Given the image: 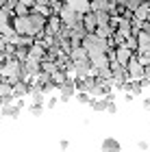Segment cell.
<instances>
[{"mask_svg":"<svg viewBox=\"0 0 150 152\" xmlns=\"http://www.w3.org/2000/svg\"><path fill=\"white\" fill-rule=\"evenodd\" d=\"M13 18H15V13H13L11 9H7V7L0 9V33H2L4 37L18 35L15 28H13Z\"/></svg>","mask_w":150,"mask_h":152,"instance_id":"obj_1","label":"cell"},{"mask_svg":"<svg viewBox=\"0 0 150 152\" xmlns=\"http://www.w3.org/2000/svg\"><path fill=\"white\" fill-rule=\"evenodd\" d=\"M57 13H59L61 22H63L65 26H70V28H72V26H74V24L78 22L80 18H83V15H80V13H76V11H74V9H72V7L67 4V2H65V4H61V9H59Z\"/></svg>","mask_w":150,"mask_h":152,"instance_id":"obj_2","label":"cell"},{"mask_svg":"<svg viewBox=\"0 0 150 152\" xmlns=\"http://www.w3.org/2000/svg\"><path fill=\"white\" fill-rule=\"evenodd\" d=\"M128 78H133V80H139V78H144L146 76V67H144V63L135 57V52H133V59L128 61Z\"/></svg>","mask_w":150,"mask_h":152,"instance_id":"obj_3","label":"cell"},{"mask_svg":"<svg viewBox=\"0 0 150 152\" xmlns=\"http://www.w3.org/2000/svg\"><path fill=\"white\" fill-rule=\"evenodd\" d=\"M59 91H61V94H59V100H61V102H67L70 98H74L76 91H78L76 85H74V78H67L63 85H59Z\"/></svg>","mask_w":150,"mask_h":152,"instance_id":"obj_4","label":"cell"},{"mask_svg":"<svg viewBox=\"0 0 150 152\" xmlns=\"http://www.w3.org/2000/svg\"><path fill=\"white\" fill-rule=\"evenodd\" d=\"M31 89H33V85L29 83V78H20V80H15L13 83V98H24V96H29L31 94Z\"/></svg>","mask_w":150,"mask_h":152,"instance_id":"obj_5","label":"cell"},{"mask_svg":"<svg viewBox=\"0 0 150 152\" xmlns=\"http://www.w3.org/2000/svg\"><path fill=\"white\" fill-rule=\"evenodd\" d=\"M13 28H15L18 35H31L29 15H15V18H13Z\"/></svg>","mask_w":150,"mask_h":152,"instance_id":"obj_6","label":"cell"},{"mask_svg":"<svg viewBox=\"0 0 150 152\" xmlns=\"http://www.w3.org/2000/svg\"><path fill=\"white\" fill-rule=\"evenodd\" d=\"M22 63H24V74L26 76H39L42 74V61L29 57L26 61H22Z\"/></svg>","mask_w":150,"mask_h":152,"instance_id":"obj_7","label":"cell"},{"mask_svg":"<svg viewBox=\"0 0 150 152\" xmlns=\"http://www.w3.org/2000/svg\"><path fill=\"white\" fill-rule=\"evenodd\" d=\"M91 70H94V65H91L89 57L74 63V74H76V76H89V74H91Z\"/></svg>","mask_w":150,"mask_h":152,"instance_id":"obj_8","label":"cell"},{"mask_svg":"<svg viewBox=\"0 0 150 152\" xmlns=\"http://www.w3.org/2000/svg\"><path fill=\"white\" fill-rule=\"evenodd\" d=\"M118 63H122V65H128V61L133 59V50L131 48H126V46H120L118 50H115V57H113Z\"/></svg>","mask_w":150,"mask_h":152,"instance_id":"obj_9","label":"cell"},{"mask_svg":"<svg viewBox=\"0 0 150 152\" xmlns=\"http://www.w3.org/2000/svg\"><path fill=\"white\" fill-rule=\"evenodd\" d=\"M65 2L70 4L76 13H80V15L87 13V11H91V0H65Z\"/></svg>","mask_w":150,"mask_h":152,"instance_id":"obj_10","label":"cell"},{"mask_svg":"<svg viewBox=\"0 0 150 152\" xmlns=\"http://www.w3.org/2000/svg\"><path fill=\"white\" fill-rule=\"evenodd\" d=\"M137 41H139V50L141 52H150V31L141 28L137 33Z\"/></svg>","mask_w":150,"mask_h":152,"instance_id":"obj_11","label":"cell"},{"mask_svg":"<svg viewBox=\"0 0 150 152\" xmlns=\"http://www.w3.org/2000/svg\"><path fill=\"white\" fill-rule=\"evenodd\" d=\"M57 65H59V70H63V72H74V61H72L70 54H61L57 59Z\"/></svg>","mask_w":150,"mask_h":152,"instance_id":"obj_12","label":"cell"},{"mask_svg":"<svg viewBox=\"0 0 150 152\" xmlns=\"http://www.w3.org/2000/svg\"><path fill=\"white\" fill-rule=\"evenodd\" d=\"M83 24L87 26V31H89V33H94V31H96V26H98L96 13H94V11H87V13H83Z\"/></svg>","mask_w":150,"mask_h":152,"instance_id":"obj_13","label":"cell"},{"mask_svg":"<svg viewBox=\"0 0 150 152\" xmlns=\"http://www.w3.org/2000/svg\"><path fill=\"white\" fill-rule=\"evenodd\" d=\"M29 57L37 59V61H44V59H46V46L39 44V41H35V44H33V48H31V54H29Z\"/></svg>","mask_w":150,"mask_h":152,"instance_id":"obj_14","label":"cell"},{"mask_svg":"<svg viewBox=\"0 0 150 152\" xmlns=\"http://www.w3.org/2000/svg\"><path fill=\"white\" fill-rule=\"evenodd\" d=\"M0 115H2V117H18L20 115V107L15 104V107H13V104H2V107H0Z\"/></svg>","mask_w":150,"mask_h":152,"instance_id":"obj_15","label":"cell"},{"mask_svg":"<svg viewBox=\"0 0 150 152\" xmlns=\"http://www.w3.org/2000/svg\"><path fill=\"white\" fill-rule=\"evenodd\" d=\"M94 33H96L100 39H109V37L113 35V28H111V24H98Z\"/></svg>","mask_w":150,"mask_h":152,"instance_id":"obj_16","label":"cell"},{"mask_svg":"<svg viewBox=\"0 0 150 152\" xmlns=\"http://www.w3.org/2000/svg\"><path fill=\"white\" fill-rule=\"evenodd\" d=\"M70 57H72L74 63H76V61L87 59V57H89V52H87V48H85V46H78V48H74V50L70 52Z\"/></svg>","mask_w":150,"mask_h":152,"instance_id":"obj_17","label":"cell"},{"mask_svg":"<svg viewBox=\"0 0 150 152\" xmlns=\"http://www.w3.org/2000/svg\"><path fill=\"white\" fill-rule=\"evenodd\" d=\"M102 150H111V152H120L122 146L118 139H113V137H107L105 141H102Z\"/></svg>","mask_w":150,"mask_h":152,"instance_id":"obj_18","label":"cell"},{"mask_svg":"<svg viewBox=\"0 0 150 152\" xmlns=\"http://www.w3.org/2000/svg\"><path fill=\"white\" fill-rule=\"evenodd\" d=\"M31 102H39V104H44V102H46V94L42 91V89L33 87L31 89Z\"/></svg>","mask_w":150,"mask_h":152,"instance_id":"obj_19","label":"cell"},{"mask_svg":"<svg viewBox=\"0 0 150 152\" xmlns=\"http://www.w3.org/2000/svg\"><path fill=\"white\" fill-rule=\"evenodd\" d=\"M89 107L94 109V111H107V102H105V98H94L91 102H89Z\"/></svg>","mask_w":150,"mask_h":152,"instance_id":"obj_20","label":"cell"},{"mask_svg":"<svg viewBox=\"0 0 150 152\" xmlns=\"http://www.w3.org/2000/svg\"><path fill=\"white\" fill-rule=\"evenodd\" d=\"M44 104H39V102H31L29 104V111H31V115H35V117H42L44 115Z\"/></svg>","mask_w":150,"mask_h":152,"instance_id":"obj_21","label":"cell"},{"mask_svg":"<svg viewBox=\"0 0 150 152\" xmlns=\"http://www.w3.org/2000/svg\"><path fill=\"white\" fill-rule=\"evenodd\" d=\"M13 13H15V15H29L31 13V7H26L24 2H15V7H13Z\"/></svg>","mask_w":150,"mask_h":152,"instance_id":"obj_22","label":"cell"},{"mask_svg":"<svg viewBox=\"0 0 150 152\" xmlns=\"http://www.w3.org/2000/svg\"><path fill=\"white\" fill-rule=\"evenodd\" d=\"M52 80H54V85H63V83L67 80V72H63V70H59V72H54L52 74Z\"/></svg>","mask_w":150,"mask_h":152,"instance_id":"obj_23","label":"cell"},{"mask_svg":"<svg viewBox=\"0 0 150 152\" xmlns=\"http://www.w3.org/2000/svg\"><path fill=\"white\" fill-rule=\"evenodd\" d=\"M124 46H126V48H131L133 52H135V50H139V41H137V37H135V35H128L126 41H124Z\"/></svg>","mask_w":150,"mask_h":152,"instance_id":"obj_24","label":"cell"},{"mask_svg":"<svg viewBox=\"0 0 150 152\" xmlns=\"http://www.w3.org/2000/svg\"><path fill=\"white\" fill-rule=\"evenodd\" d=\"M59 48H61V52H63V54H70V52H72V41H70V37H63V39H61Z\"/></svg>","mask_w":150,"mask_h":152,"instance_id":"obj_25","label":"cell"},{"mask_svg":"<svg viewBox=\"0 0 150 152\" xmlns=\"http://www.w3.org/2000/svg\"><path fill=\"white\" fill-rule=\"evenodd\" d=\"M76 100L80 102V104H89V102H91V94H87V91H76Z\"/></svg>","mask_w":150,"mask_h":152,"instance_id":"obj_26","label":"cell"},{"mask_svg":"<svg viewBox=\"0 0 150 152\" xmlns=\"http://www.w3.org/2000/svg\"><path fill=\"white\" fill-rule=\"evenodd\" d=\"M59 102H61L59 98H52V96H50V98H48V100H46V107H48V109H54V107H57V104H59Z\"/></svg>","mask_w":150,"mask_h":152,"instance_id":"obj_27","label":"cell"},{"mask_svg":"<svg viewBox=\"0 0 150 152\" xmlns=\"http://www.w3.org/2000/svg\"><path fill=\"white\" fill-rule=\"evenodd\" d=\"M135 148H137V150H150V146H148L146 141H139V143H137Z\"/></svg>","mask_w":150,"mask_h":152,"instance_id":"obj_28","label":"cell"},{"mask_svg":"<svg viewBox=\"0 0 150 152\" xmlns=\"http://www.w3.org/2000/svg\"><path fill=\"white\" fill-rule=\"evenodd\" d=\"M59 148H61V150H67V148H70V141H65V139L59 141Z\"/></svg>","mask_w":150,"mask_h":152,"instance_id":"obj_29","label":"cell"},{"mask_svg":"<svg viewBox=\"0 0 150 152\" xmlns=\"http://www.w3.org/2000/svg\"><path fill=\"white\" fill-rule=\"evenodd\" d=\"M20 2H24L26 7H31V9H33V7H35V2H37V0H20Z\"/></svg>","mask_w":150,"mask_h":152,"instance_id":"obj_30","label":"cell"},{"mask_svg":"<svg viewBox=\"0 0 150 152\" xmlns=\"http://www.w3.org/2000/svg\"><path fill=\"white\" fill-rule=\"evenodd\" d=\"M144 109H148V111H150V98H146V100H144Z\"/></svg>","mask_w":150,"mask_h":152,"instance_id":"obj_31","label":"cell"},{"mask_svg":"<svg viewBox=\"0 0 150 152\" xmlns=\"http://www.w3.org/2000/svg\"><path fill=\"white\" fill-rule=\"evenodd\" d=\"M4 44H7V37L2 35V33H0V46H4Z\"/></svg>","mask_w":150,"mask_h":152,"instance_id":"obj_32","label":"cell"},{"mask_svg":"<svg viewBox=\"0 0 150 152\" xmlns=\"http://www.w3.org/2000/svg\"><path fill=\"white\" fill-rule=\"evenodd\" d=\"M144 67H146V76H148V78H150V63H146Z\"/></svg>","mask_w":150,"mask_h":152,"instance_id":"obj_33","label":"cell"},{"mask_svg":"<svg viewBox=\"0 0 150 152\" xmlns=\"http://www.w3.org/2000/svg\"><path fill=\"white\" fill-rule=\"evenodd\" d=\"M4 2H7V0H0V9H2V7H4Z\"/></svg>","mask_w":150,"mask_h":152,"instance_id":"obj_34","label":"cell"},{"mask_svg":"<svg viewBox=\"0 0 150 152\" xmlns=\"http://www.w3.org/2000/svg\"><path fill=\"white\" fill-rule=\"evenodd\" d=\"M0 122H2V115H0Z\"/></svg>","mask_w":150,"mask_h":152,"instance_id":"obj_35","label":"cell"},{"mask_svg":"<svg viewBox=\"0 0 150 152\" xmlns=\"http://www.w3.org/2000/svg\"><path fill=\"white\" fill-rule=\"evenodd\" d=\"M120 2H126V0H120Z\"/></svg>","mask_w":150,"mask_h":152,"instance_id":"obj_36","label":"cell"}]
</instances>
